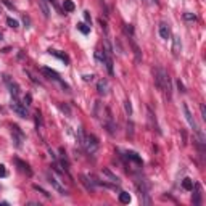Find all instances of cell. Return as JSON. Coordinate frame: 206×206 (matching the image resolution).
<instances>
[{
  "label": "cell",
  "instance_id": "cell-43",
  "mask_svg": "<svg viewBox=\"0 0 206 206\" xmlns=\"http://www.w3.org/2000/svg\"><path fill=\"white\" fill-rule=\"evenodd\" d=\"M0 40H2V32H0Z\"/></svg>",
  "mask_w": 206,
  "mask_h": 206
},
{
  "label": "cell",
  "instance_id": "cell-4",
  "mask_svg": "<svg viewBox=\"0 0 206 206\" xmlns=\"http://www.w3.org/2000/svg\"><path fill=\"white\" fill-rule=\"evenodd\" d=\"M98 139L95 137L93 134L90 135H86V142H84V148H86V151L89 154H95L97 150H98Z\"/></svg>",
  "mask_w": 206,
  "mask_h": 206
},
{
  "label": "cell",
  "instance_id": "cell-34",
  "mask_svg": "<svg viewBox=\"0 0 206 206\" xmlns=\"http://www.w3.org/2000/svg\"><path fill=\"white\" fill-rule=\"evenodd\" d=\"M127 134L130 135V137L134 135V124L132 123H127Z\"/></svg>",
  "mask_w": 206,
  "mask_h": 206
},
{
  "label": "cell",
  "instance_id": "cell-29",
  "mask_svg": "<svg viewBox=\"0 0 206 206\" xmlns=\"http://www.w3.org/2000/svg\"><path fill=\"white\" fill-rule=\"evenodd\" d=\"M124 110H126V113H127V116L132 114V105H130V100L124 101Z\"/></svg>",
  "mask_w": 206,
  "mask_h": 206
},
{
  "label": "cell",
  "instance_id": "cell-9",
  "mask_svg": "<svg viewBox=\"0 0 206 206\" xmlns=\"http://www.w3.org/2000/svg\"><path fill=\"white\" fill-rule=\"evenodd\" d=\"M47 179H48V182H50V184H52V187H53V189L57 190V192H58L60 195H68V192H66V189H63V187L60 185V182L57 180V177H55L53 174H50V172H48V174H47Z\"/></svg>",
  "mask_w": 206,
  "mask_h": 206
},
{
  "label": "cell",
  "instance_id": "cell-36",
  "mask_svg": "<svg viewBox=\"0 0 206 206\" xmlns=\"http://www.w3.org/2000/svg\"><path fill=\"white\" fill-rule=\"evenodd\" d=\"M5 176H7V169H5V166L0 164V177H5Z\"/></svg>",
  "mask_w": 206,
  "mask_h": 206
},
{
  "label": "cell",
  "instance_id": "cell-21",
  "mask_svg": "<svg viewBox=\"0 0 206 206\" xmlns=\"http://www.w3.org/2000/svg\"><path fill=\"white\" fill-rule=\"evenodd\" d=\"M50 55H55L57 58H60L61 61H64V63H69V58H68V55H64V53H60V52H57V50H50Z\"/></svg>",
  "mask_w": 206,
  "mask_h": 206
},
{
  "label": "cell",
  "instance_id": "cell-10",
  "mask_svg": "<svg viewBox=\"0 0 206 206\" xmlns=\"http://www.w3.org/2000/svg\"><path fill=\"white\" fill-rule=\"evenodd\" d=\"M180 50H182V42H180V37L179 36H174L172 37V48H171V52H172V55L177 58L180 55Z\"/></svg>",
  "mask_w": 206,
  "mask_h": 206
},
{
  "label": "cell",
  "instance_id": "cell-12",
  "mask_svg": "<svg viewBox=\"0 0 206 206\" xmlns=\"http://www.w3.org/2000/svg\"><path fill=\"white\" fill-rule=\"evenodd\" d=\"M148 124H150V127L151 129H154L158 134H161V130H160V127H158V123H156V118H154V114H153V111H151V108H148Z\"/></svg>",
  "mask_w": 206,
  "mask_h": 206
},
{
  "label": "cell",
  "instance_id": "cell-15",
  "mask_svg": "<svg viewBox=\"0 0 206 206\" xmlns=\"http://www.w3.org/2000/svg\"><path fill=\"white\" fill-rule=\"evenodd\" d=\"M129 42H130V47H132V50H134V55H135V61H137V63H140V61H142V52H140L139 45L134 42V39H132V37H129Z\"/></svg>",
  "mask_w": 206,
  "mask_h": 206
},
{
  "label": "cell",
  "instance_id": "cell-33",
  "mask_svg": "<svg viewBox=\"0 0 206 206\" xmlns=\"http://www.w3.org/2000/svg\"><path fill=\"white\" fill-rule=\"evenodd\" d=\"M36 126H37V130L42 127V118H40V113H36Z\"/></svg>",
  "mask_w": 206,
  "mask_h": 206
},
{
  "label": "cell",
  "instance_id": "cell-20",
  "mask_svg": "<svg viewBox=\"0 0 206 206\" xmlns=\"http://www.w3.org/2000/svg\"><path fill=\"white\" fill-rule=\"evenodd\" d=\"M63 8H64V11L71 13V11H74V8H76V5H74V2H73V0H64V2H63Z\"/></svg>",
  "mask_w": 206,
  "mask_h": 206
},
{
  "label": "cell",
  "instance_id": "cell-22",
  "mask_svg": "<svg viewBox=\"0 0 206 206\" xmlns=\"http://www.w3.org/2000/svg\"><path fill=\"white\" fill-rule=\"evenodd\" d=\"M182 187H184L185 190H193V180H192L190 177H185V179L182 180Z\"/></svg>",
  "mask_w": 206,
  "mask_h": 206
},
{
  "label": "cell",
  "instance_id": "cell-32",
  "mask_svg": "<svg viewBox=\"0 0 206 206\" xmlns=\"http://www.w3.org/2000/svg\"><path fill=\"white\" fill-rule=\"evenodd\" d=\"M98 23H100V26H101V29H103V31H105V34H106V36H108V24H106V21H103V20H101V18H100V20H98Z\"/></svg>",
  "mask_w": 206,
  "mask_h": 206
},
{
  "label": "cell",
  "instance_id": "cell-42",
  "mask_svg": "<svg viewBox=\"0 0 206 206\" xmlns=\"http://www.w3.org/2000/svg\"><path fill=\"white\" fill-rule=\"evenodd\" d=\"M143 2H145V3H147V5H150V0H143Z\"/></svg>",
  "mask_w": 206,
  "mask_h": 206
},
{
  "label": "cell",
  "instance_id": "cell-13",
  "mask_svg": "<svg viewBox=\"0 0 206 206\" xmlns=\"http://www.w3.org/2000/svg\"><path fill=\"white\" fill-rule=\"evenodd\" d=\"M97 92L100 93V95H106V93H108V81H106V79H100V81L97 82Z\"/></svg>",
  "mask_w": 206,
  "mask_h": 206
},
{
  "label": "cell",
  "instance_id": "cell-35",
  "mask_svg": "<svg viewBox=\"0 0 206 206\" xmlns=\"http://www.w3.org/2000/svg\"><path fill=\"white\" fill-rule=\"evenodd\" d=\"M31 100H32V97H31V93H26V97H24V103L27 106L31 105Z\"/></svg>",
  "mask_w": 206,
  "mask_h": 206
},
{
  "label": "cell",
  "instance_id": "cell-39",
  "mask_svg": "<svg viewBox=\"0 0 206 206\" xmlns=\"http://www.w3.org/2000/svg\"><path fill=\"white\" fill-rule=\"evenodd\" d=\"M200 110H201V114H203V119H206V110H204V105H201V106H200Z\"/></svg>",
  "mask_w": 206,
  "mask_h": 206
},
{
  "label": "cell",
  "instance_id": "cell-11",
  "mask_svg": "<svg viewBox=\"0 0 206 206\" xmlns=\"http://www.w3.org/2000/svg\"><path fill=\"white\" fill-rule=\"evenodd\" d=\"M158 32H160L161 39H171V27L167 23H160V26H158Z\"/></svg>",
  "mask_w": 206,
  "mask_h": 206
},
{
  "label": "cell",
  "instance_id": "cell-17",
  "mask_svg": "<svg viewBox=\"0 0 206 206\" xmlns=\"http://www.w3.org/2000/svg\"><path fill=\"white\" fill-rule=\"evenodd\" d=\"M15 163H16V166L20 167V171H21V172H26L27 176H31V174H32V171H31L29 164H26L24 161H21V160H15Z\"/></svg>",
  "mask_w": 206,
  "mask_h": 206
},
{
  "label": "cell",
  "instance_id": "cell-26",
  "mask_svg": "<svg viewBox=\"0 0 206 206\" xmlns=\"http://www.w3.org/2000/svg\"><path fill=\"white\" fill-rule=\"evenodd\" d=\"M77 29L82 32V34H89V32H90V27L89 26H86L84 24V23H77Z\"/></svg>",
  "mask_w": 206,
  "mask_h": 206
},
{
  "label": "cell",
  "instance_id": "cell-30",
  "mask_svg": "<svg viewBox=\"0 0 206 206\" xmlns=\"http://www.w3.org/2000/svg\"><path fill=\"white\" fill-rule=\"evenodd\" d=\"M184 20L185 21H196V15H193V13H184Z\"/></svg>",
  "mask_w": 206,
  "mask_h": 206
},
{
  "label": "cell",
  "instance_id": "cell-27",
  "mask_svg": "<svg viewBox=\"0 0 206 206\" xmlns=\"http://www.w3.org/2000/svg\"><path fill=\"white\" fill-rule=\"evenodd\" d=\"M32 189H34L36 192H40V193L44 195L45 198H50V193H48V192H47V190H44V189H42V187H39V185H32Z\"/></svg>",
  "mask_w": 206,
  "mask_h": 206
},
{
  "label": "cell",
  "instance_id": "cell-16",
  "mask_svg": "<svg viewBox=\"0 0 206 206\" xmlns=\"http://www.w3.org/2000/svg\"><path fill=\"white\" fill-rule=\"evenodd\" d=\"M101 174H103V176H105V177H108V179H110L111 182H113V184H116V185H118V184H119V177H118V176H116V174H113V172H111V171L108 169V167H103V171H101Z\"/></svg>",
  "mask_w": 206,
  "mask_h": 206
},
{
  "label": "cell",
  "instance_id": "cell-38",
  "mask_svg": "<svg viewBox=\"0 0 206 206\" xmlns=\"http://www.w3.org/2000/svg\"><path fill=\"white\" fill-rule=\"evenodd\" d=\"M84 18H86V21L87 23H90L92 20H90V15H89V11H84Z\"/></svg>",
  "mask_w": 206,
  "mask_h": 206
},
{
  "label": "cell",
  "instance_id": "cell-37",
  "mask_svg": "<svg viewBox=\"0 0 206 206\" xmlns=\"http://www.w3.org/2000/svg\"><path fill=\"white\" fill-rule=\"evenodd\" d=\"M177 87H179L180 92H185V87H184V84H182L180 81H177Z\"/></svg>",
  "mask_w": 206,
  "mask_h": 206
},
{
  "label": "cell",
  "instance_id": "cell-31",
  "mask_svg": "<svg viewBox=\"0 0 206 206\" xmlns=\"http://www.w3.org/2000/svg\"><path fill=\"white\" fill-rule=\"evenodd\" d=\"M124 32H126L127 36L132 37V36H134V27L130 26V24H124Z\"/></svg>",
  "mask_w": 206,
  "mask_h": 206
},
{
  "label": "cell",
  "instance_id": "cell-6",
  "mask_svg": "<svg viewBox=\"0 0 206 206\" xmlns=\"http://www.w3.org/2000/svg\"><path fill=\"white\" fill-rule=\"evenodd\" d=\"M103 127L106 129V132L111 134V135H114L116 134V124H114V121H113V116H111V111L110 110H106V116H105V121H103Z\"/></svg>",
  "mask_w": 206,
  "mask_h": 206
},
{
  "label": "cell",
  "instance_id": "cell-24",
  "mask_svg": "<svg viewBox=\"0 0 206 206\" xmlns=\"http://www.w3.org/2000/svg\"><path fill=\"white\" fill-rule=\"evenodd\" d=\"M77 140H79V145L84 147V142H86V134H84V129L82 127L77 129Z\"/></svg>",
  "mask_w": 206,
  "mask_h": 206
},
{
  "label": "cell",
  "instance_id": "cell-1",
  "mask_svg": "<svg viewBox=\"0 0 206 206\" xmlns=\"http://www.w3.org/2000/svg\"><path fill=\"white\" fill-rule=\"evenodd\" d=\"M153 76H154V86H156V89L164 92L167 98H171V81H169L167 73L163 68H154Z\"/></svg>",
  "mask_w": 206,
  "mask_h": 206
},
{
  "label": "cell",
  "instance_id": "cell-28",
  "mask_svg": "<svg viewBox=\"0 0 206 206\" xmlns=\"http://www.w3.org/2000/svg\"><path fill=\"white\" fill-rule=\"evenodd\" d=\"M7 24L10 27H13V29H16V27L20 26V23H18L16 20H13V18H7Z\"/></svg>",
  "mask_w": 206,
  "mask_h": 206
},
{
  "label": "cell",
  "instance_id": "cell-19",
  "mask_svg": "<svg viewBox=\"0 0 206 206\" xmlns=\"http://www.w3.org/2000/svg\"><path fill=\"white\" fill-rule=\"evenodd\" d=\"M130 200H132V196H130V193H127V192H121L119 193V201L124 204H129Z\"/></svg>",
  "mask_w": 206,
  "mask_h": 206
},
{
  "label": "cell",
  "instance_id": "cell-8",
  "mask_svg": "<svg viewBox=\"0 0 206 206\" xmlns=\"http://www.w3.org/2000/svg\"><path fill=\"white\" fill-rule=\"evenodd\" d=\"M10 108L13 110V113H16L18 116H20V118H27V110H26V106L21 105V103H18L16 100L11 101Z\"/></svg>",
  "mask_w": 206,
  "mask_h": 206
},
{
  "label": "cell",
  "instance_id": "cell-3",
  "mask_svg": "<svg viewBox=\"0 0 206 206\" xmlns=\"http://www.w3.org/2000/svg\"><path fill=\"white\" fill-rule=\"evenodd\" d=\"M40 73H42V74H45V76L48 77V79H53V81L57 82V84H60L63 90L69 92V86H68L66 82H63V81H61V77H60V74H58L57 71H53V69H50V68H45V66H44V68H40Z\"/></svg>",
  "mask_w": 206,
  "mask_h": 206
},
{
  "label": "cell",
  "instance_id": "cell-18",
  "mask_svg": "<svg viewBox=\"0 0 206 206\" xmlns=\"http://www.w3.org/2000/svg\"><path fill=\"white\" fill-rule=\"evenodd\" d=\"M81 182L84 184V187L87 189V192H93L95 190V187H93V182L92 180H89V176H81Z\"/></svg>",
  "mask_w": 206,
  "mask_h": 206
},
{
  "label": "cell",
  "instance_id": "cell-23",
  "mask_svg": "<svg viewBox=\"0 0 206 206\" xmlns=\"http://www.w3.org/2000/svg\"><path fill=\"white\" fill-rule=\"evenodd\" d=\"M39 7H40L42 13H44V16H45V18H48V16H50V10H48V7L45 5L44 0H39Z\"/></svg>",
  "mask_w": 206,
  "mask_h": 206
},
{
  "label": "cell",
  "instance_id": "cell-25",
  "mask_svg": "<svg viewBox=\"0 0 206 206\" xmlns=\"http://www.w3.org/2000/svg\"><path fill=\"white\" fill-rule=\"evenodd\" d=\"M100 110H101V101H95V105H93V118H100Z\"/></svg>",
  "mask_w": 206,
  "mask_h": 206
},
{
  "label": "cell",
  "instance_id": "cell-5",
  "mask_svg": "<svg viewBox=\"0 0 206 206\" xmlns=\"http://www.w3.org/2000/svg\"><path fill=\"white\" fill-rule=\"evenodd\" d=\"M11 137H13V143H15L16 148H21L23 147V142H24V134L23 130L18 127V126H11Z\"/></svg>",
  "mask_w": 206,
  "mask_h": 206
},
{
  "label": "cell",
  "instance_id": "cell-40",
  "mask_svg": "<svg viewBox=\"0 0 206 206\" xmlns=\"http://www.w3.org/2000/svg\"><path fill=\"white\" fill-rule=\"evenodd\" d=\"M92 79H93L92 74H90V76H84V81H92Z\"/></svg>",
  "mask_w": 206,
  "mask_h": 206
},
{
  "label": "cell",
  "instance_id": "cell-14",
  "mask_svg": "<svg viewBox=\"0 0 206 206\" xmlns=\"http://www.w3.org/2000/svg\"><path fill=\"white\" fill-rule=\"evenodd\" d=\"M195 206H200L201 204V185L200 184H195V192H193V198H192Z\"/></svg>",
  "mask_w": 206,
  "mask_h": 206
},
{
  "label": "cell",
  "instance_id": "cell-7",
  "mask_svg": "<svg viewBox=\"0 0 206 206\" xmlns=\"http://www.w3.org/2000/svg\"><path fill=\"white\" fill-rule=\"evenodd\" d=\"M3 81H5V84L8 86V89H10V93H11V97L16 100V98H18V95H20V86H18V84H16L15 81H13V79H11L10 76H7V74H5V76H3Z\"/></svg>",
  "mask_w": 206,
  "mask_h": 206
},
{
  "label": "cell",
  "instance_id": "cell-2",
  "mask_svg": "<svg viewBox=\"0 0 206 206\" xmlns=\"http://www.w3.org/2000/svg\"><path fill=\"white\" fill-rule=\"evenodd\" d=\"M182 110H184V114H185L187 123H189L190 127L196 132V135H198V139H200V142L204 143V135H203V132H201V129L198 127V124H196V121H195V118H193V114H192L189 105H187V103H182Z\"/></svg>",
  "mask_w": 206,
  "mask_h": 206
},
{
  "label": "cell",
  "instance_id": "cell-41",
  "mask_svg": "<svg viewBox=\"0 0 206 206\" xmlns=\"http://www.w3.org/2000/svg\"><path fill=\"white\" fill-rule=\"evenodd\" d=\"M48 2H50L52 5H53V7H57V3H55V0H48Z\"/></svg>",
  "mask_w": 206,
  "mask_h": 206
}]
</instances>
